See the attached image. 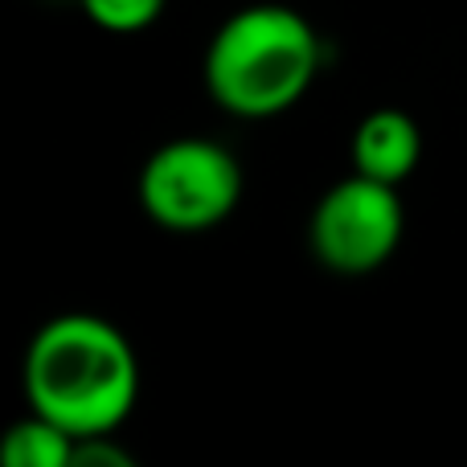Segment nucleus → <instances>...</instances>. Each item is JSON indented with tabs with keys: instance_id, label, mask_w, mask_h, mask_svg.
I'll return each mask as SVG.
<instances>
[{
	"instance_id": "f03ea898",
	"label": "nucleus",
	"mask_w": 467,
	"mask_h": 467,
	"mask_svg": "<svg viewBox=\"0 0 467 467\" xmlns=\"http://www.w3.org/2000/svg\"><path fill=\"white\" fill-rule=\"evenodd\" d=\"M320 74V33L291 5H246L205 49V90L234 119L291 111Z\"/></svg>"
},
{
	"instance_id": "7ed1b4c3",
	"label": "nucleus",
	"mask_w": 467,
	"mask_h": 467,
	"mask_svg": "<svg viewBox=\"0 0 467 467\" xmlns=\"http://www.w3.org/2000/svg\"><path fill=\"white\" fill-rule=\"evenodd\" d=\"M242 202V164L230 148L205 136L161 144L140 169V205L161 230H213Z\"/></svg>"
},
{
	"instance_id": "423d86ee",
	"label": "nucleus",
	"mask_w": 467,
	"mask_h": 467,
	"mask_svg": "<svg viewBox=\"0 0 467 467\" xmlns=\"http://www.w3.org/2000/svg\"><path fill=\"white\" fill-rule=\"evenodd\" d=\"M74 447H78V439L70 431L49 422L46 414L29 410L21 422L5 431L0 460L8 467H74Z\"/></svg>"
},
{
	"instance_id": "20e7f679",
	"label": "nucleus",
	"mask_w": 467,
	"mask_h": 467,
	"mask_svg": "<svg viewBox=\"0 0 467 467\" xmlns=\"http://www.w3.org/2000/svg\"><path fill=\"white\" fill-rule=\"evenodd\" d=\"M406 234V210L398 185L373 177L337 181L328 193L316 202L312 218H307V246L312 258L332 275H373L394 258L398 242Z\"/></svg>"
},
{
	"instance_id": "6e6552de",
	"label": "nucleus",
	"mask_w": 467,
	"mask_h": 467,
	"mask_svg": "<svg viewBox=\"0 0 467 467\" xmlns=\"http://www.w3.org/2000/svg\"><path fill=\"white\" fill-rule=\"evenodd\" d=\"M74 467H131V455L115 443V435H90L74 447Z\"/></svg>"
},
{
	"instance_id": "39448f33",
	"label": "nucleus",
	"mask_w": 467,
	"mask_h": 467,
	"mask_svg": "<svg viewBox=\"0 0 467 467\" xmlns=\"http://www.w3.org/2000/svg\"><path fill=\"white\" fill-rule=\"evenodd\" d=\"M422 161V131L398 107H378L353 131V172L402 185Z\"/></svg>"
},
{
	"instance_id": "0eeeda50",
	"label": "nucleus",
	"mask_w": 467,
	"mask_h": 467,
	"mask_svg": "<svg viewBox=\"0 0 467 467\" xmlns=\"http://www.w3.org/2000/svg\"><path fill=\"white\" fill-rule=\"evenodd\" d=\"M90 25L107 33H144L164 16L169 0H78Z\"/></svg>"
},
{
	"instance_id": "f257e3e1",
	"label": "nucleus",
	"mask_w": 467,
	"mask_h": 467,
	"mask_svg": "<svg viewBox=\"0 0 467 467\" xmlns=\"http://www.w3.org/2000/svg\"><path fill=\"white\" fill-rule=\"evenodd\" d=\"M21 386L29 410L46 414L74 439L115 435L136 410L140 357L111 320L66 312L33 332Z\"/></svg>"
}]
</instances>
